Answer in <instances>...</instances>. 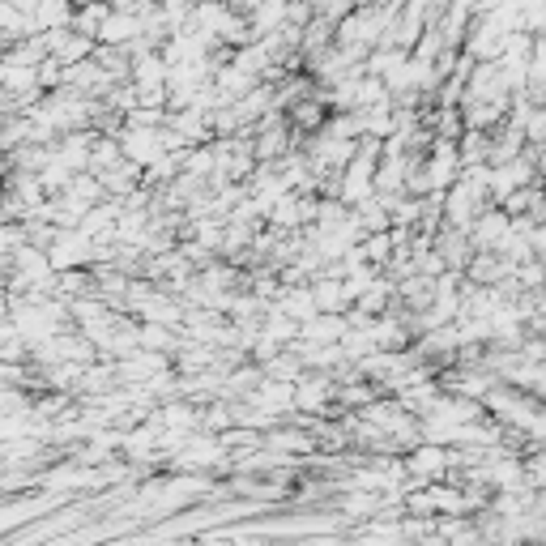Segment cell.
I'll use <instances>...</instances> for the list:
<instances>
[{
	"instance_id": "obj_1",
	"label": "cell",
	"mask_w": 546,
	"mask_h": 546,
	"mask_svg": "<svg viewBox=\"0 0 546 546\" xmlns=\"http://www.w3.org/2000/svg\"><path fill=\"white\" fill-rule=\"evenodd\" d=\"M137 39H141V18H137V13L111 9L103 30H99V43L103 47H128V43H137Z\"/></svg>"
},
{
	"instance_id": "obj_2",
	"label": "cell",
	"mask_w": 546,
	"mask_h": 546,
	"mask_svg": "<svg viewBox=\"0 0 546 546\" xmlns=\"http://www.w3.org/2000/svg\"><path fill=\"white\" fill-rule=\"evenodd\" d=\"M163 146H167V141L158 137V133H150V128H128V133L120 137V150L128 158H137V163H158Z\"/></svg>"
}]
</instances>
